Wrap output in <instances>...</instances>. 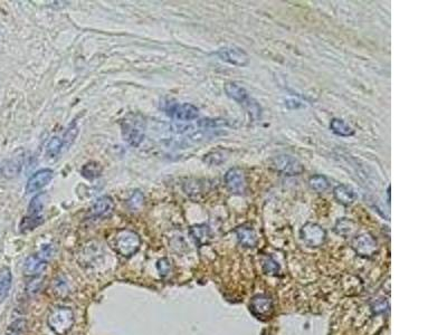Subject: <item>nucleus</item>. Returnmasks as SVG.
I'll return each instance as SVG.
<instances>
[{"label": "nucleus", "mask_w": 447, "mask_h": 335, "mask_svg": "<svg viewBox=\"0 0 447 335\" xmlns=\"http://www.w3.org/2000/svg\"><path fill=\"white\" fill-rule=\"evenodd\" d=\"M225 185L233 195H244L247 190L246 175L243 169L232 168L225 174Z\"/></svg>", "instance_id": "0eeeda50"}, {"label": "nucleus", "mask_w": 447, "mask_h": 335, "mask_svg": "<svg viewBox=\"0 0 447 335\" xmlns=\"http://www.w3.org/2000/svg\"><path fill=\"white\" fill-rule=\"evenodd\" d=\"M355 229H356V225H355L354 221L346 219V218H342L337 222L334 230L337 234L343 235V236H345V235H350L351 233H354Z\"/></svg>", "instance_id": "b1692460"}, {"label": "nucleus", "mask_w": 447, "mask_h": 335, "mask_svg": "<svg viewBox=\"0 0 447 335\" xmlns=\"http://www.w3.org/2000/svg\"><path fill=\"white\" fill-rule=\"evenodd\" d=\"M217 55L224 62H227L236 66H245L250 62L249 55L238 47H224V48H220L217 51Z\"/></svg>", "instance_id": "9d476101"}, {"label": "nucleus", "mask_w": 447, "mask_h": 335, "mask_svg": "<svg viewBox=\"0 0 447 335\" xmlns=\"http://www.w3.org/2000/svg\"><path fill=\"white\" fill-rule=\"evenodd\" d=\"M44 193H40L32 199L28 205V214L23 217L20 222V231L27 233L34 230L43 222V209H44Z\"/></svg>", "instance_id": "20e7f679"}, {"label": "nucleus", "mask_w": 447, "mask_h": 335, "mask_svg": "<svg viewBox=\"0 0 447 335\" xmlns=\"http://www.w3.org/2000/svg\"><path fill=\"white\" fill-rule=\"evenodd\" d=\"M309 185L312 189L316 192H325L330 187V182L327 179V177L322 174H315L313 177H311L309 180Z\"/></svg>", "instance_id": "5701e85b"}, {"label": "nucleus", "mask_w": 447, "mask_h": 335, "mask_svg": "<svg viewBox=\"0 0 447 335\" xmlns=\"http://www.w3.org/2000/svg\"><path fill=\"white\" fill-rule=\"evenodd\" d=\"M224 157H225V156H224L222 152H220V151H214V152H210V153L205 156L204 162L208 163V164H211V166H214V164H215V166H217V164H220V163H222L224 161H225V158H224Z\"/></svg>", "instance_id": "393cba45"}, {"label": "nucleus", "mask_w": 447, "mask_h": 335, "mask_svg": "<svg viewBox=\"0 0 447 335\" xmlns=\"http://www.w3.org/2000/svg\"><path fill=\"white\" fill-rule=\"evenodd\" d=\"M121 128H122V137L126 142L137 148L144 139L146 122L144 116L140 113H129L123 117L121 121Z\"/></svg>", "instance_id": "f257e3e1"}, {"label": "nucleus", "mask_w": 447, "mask_h": 335, "mask_svg": "<svg viewBox=\"0 0 447 335\" xmlns=\"http://www.w3.org/2000/svg\"><path fill=\"white\" fill-rule=\"evenodd\" d=\"M301 238L309 247H320L326 243L327 233L320 225L308 222L301 229Z\"/></svg>", "instance_id": "423d86ee"}, {"label": "nucleus", "mask_w": 447, "mask_h": 335, "mask_svg": "<svg viewBox=\"0 0 447 335\" xmlns=\"http://www.w3.org/2000/svg\"><path fill=\"white\" fill-rule=\"evenodd\" d=\"M143 202H144V197L142 195V192L135 191L132 197L130 198V200H129V205H130V209L139 210L141 209V207H142Z\"/></svg>", "instance_id": "a878e982"}, {"label": "nucleus", "mask_w": 447, "mask_h": 335, "mask_svg": "<svg viewBox=\"0 0 447 335\" xmlns=\"http://www.w3.org/2000/svg\"><path fill=\"white\" fill-rule=\"evenodd\" d=\"M13 283V275L8 267L0 268V303L7 298Z\"/></svg>", "instance_id": "a211bd4d"}, {"label": "nucleus", "mask_w": 447, "mask_h": 335, "mask_svg": "<svg viewBox=\"0 0 447 335\" xmlns=\"http://www.w3.org/2000/svg\"><path fill=\"white\" fill-rule=\"evenodd\" d=\"M225 92L228 97H231L234 101H236L238 104L244 105L250 101V95L247 91L244 89L242 85H239L235 82H229L225 85Z\"/></svg>", "instance_id": "4468645a"}, {"label": "nucleus", "mask_w": 447, "mask_h": 335, "mask_svg": "<svg viewBox=\"0 0 447 335\" xmlns=\"http://www.w3.org/2000/svg\"><path fill=\"white\" fill-rule=\"evenodd\" d=\"M76 135H78V127L75 126V124H72L67 128V131L65 132V134H64V137L62 139L64 145L69 146L72 144V142L76 138Z\"/></svg>", "instance_id": "c85d7f7f"}, {"label": "nucleus", "mask_w": 447, "mask_h": 335, "mask_svg": "<svg viewBox=\"0 0 447 335\" xmlns=\"http://www.w3.org/2000/svg\"><path fill=\"white\" fill-rule=\"evenodd\" d=\"M114 210V201L113 199L108 196H104L98 198L92 205V215L94 217H100V218H105V217L110 216Z\"/></svg>", "instance_id": "ddd939ff"}, {"label": "nucleus", "mask_w": 447, "mask_h": 335, "mask_svg": "<svg viewBox=\"0 0 447 335\" xmlns=\"http://www.w3.org/2000/svg\"><path fill=\"white\" fill-rule=\"evenodd\" d=\"M330 128L334 134L339 135V137H352L355 134L354 128L341 119H333L330 122Z\"/></svg>", "instance_id": "6ab92c4d"}, {"label": "nucleus", "mask_w": 447, "mask_h": 335, "mask_svg": "<svg viewBox=\"0 0 447 335\" xmlns=\"http://www.w3.org/2000/svg\"><path fill=\"white\" fill-rule=\"evenodd\" d=\"M81 173L84 178L89 180L96 179L102 173V166L95 161H91L89 163H86L85 166L82 168Z\"/></svg>", "instance_id": "412c9836"}, {"label": "nucleus", "mask_w": 447, "mask_h": 335, "mask_svg": "<svg viewBox=\"0 0 447 335\" xmlns=\"http://www.w3.org/2000/svg\"><path fill=\"white\" fill-rule=\"evenodd\" d=\"M168 114L173 120L181 122H189L196 120L199 115V111L195 105L185 103V104H175L168 110Z\"/></svg>", "instance_id": "9b49d317"}, {"label": "nucleus", "mask_w": 447, "mask_h": 335, "mask_svg": "<svg viewBox=\"0 0 447 335\" xmlns=\"http://www.w3.org/2000/svg\"><path fill=\"white\" fill-rule=\"evenodd\" d=\"M63 146H64V143H63V140L61 138H57V137L52 138L48 141V143H47V145H46V156H47V158H48V159L57 158L58 154L61 153Z\"/></svg>", "instance_id": "4be33fe9"}, {"label": "nucleus", "mask_w": 447, "mask_h": 335, "mask_svg": "<svg viewBox=\"0 0 447 335\" xmlns=\"http://www.w3.org/2000/svg\"><path fill=\"white\" fill-rule=\"evenodd\" d=\"M236 235L238 238V242L240 245L244 247H255L257 244V236L254 229L249 226H240L236 229Z\"/></svg>", "instance_id": "f3484780"}, {"label": "nucleus", "mask_w": 447, "mask_h": 335, "mask_svg": "<svg viewBox=\"0 0 447 335\" xmlns=\"http://www.w3.org/2000/svg\"><path fill=\"white\" fill-rule=\"evenodd\" d=\"M272 166L279 172L285 175H290V177L300 175L304 172L303 164L297 159L289 154H281L275 157L272 160Z\"/></svg>", "instance_id": "39448f33"}, {"label": "nucleus", "mask_w": 447, "mask_h": 335, "mask_svg": "<svg viewBox=\"0 0 447 335\" xmlns=\"http://www.w3.org/2000/svg\"><path fill=\"white\" fill-rule=\"evenodd\" d=\"M250 311L258 320L269 319V316L272 315L274 311L273 299L268 295H265V294L256 295L251 301Z\"/></svg>", "instance_id": "6e6552de"}, {"label": "nucleus", "mask_w": 447, "mask_h": 335, "mask_svg": "<svg viewBox=\"0 0 447 335\" xmlns=\"http://www.w3.org/2000/svg\"><path fill=\"white\" fill-rule=\"evenodd\" d=\"M387 306H388L387 302L384 301V299H381V301L376 302V304L373 306V310L376 314H379V313H384L387 310Z\"/></svg>", "instance_id": "2f4dec72"}, {"label": "nucleus", "mask_w": 447, "mask_h": 335, "mask_svg": "<svg viewBox=\"0 0 447 335\" xmlns=\"http://www.w3.org/2000/svg\"><path fill=\"white\" fill-rule=\"evenodd\" d=\"M190 234H191L192 238L195 239L197 245H199V246L208 243V240L210 239V230H209L208 226H206V225H196V226L191 227Z\"/></svg>", "instance_id": "aec40b11"}, {"label": "nucleus", "mask_w": 447, "mask_h": 335, "mask_svg": "<svg viewBox=\"0 0 447 335\" xmlns=\"http://www.w3.org/2000/svg\"><path fill=\"white\" fill-rule=\"evenodd\" d=\"M352 248L355 249L358 255L362 257H370L377 250V240L370 234L359 235L352 240Z\"/></svg>", "instance_id": "1a4fd4ad"}, {"label": "nucleus", "mask_w": 447, "mask_h": 335, "mask_svg": "<svg viewBox=\"0 0 447 335\" xmlns=\"http://www.w3.org/2000/svg\"><path fill=\"white\" fill-rule=\"evenodd\" d=\"M48 326L56 335H66L74 325V313L69 307L53 308L48 315Z\"/></svg>", "instance_id": "7ed1b4c3"}, {"label": "nucleus", "mask_w": 447, "mask_h": 335, "mask_svg": "<svg viewBox=\"0 0 447 335\" xmlns=\"http://www.w3.org/2000/svg\"><path fill=\"white\" fill-rule=\"evenodd\" d=\"M25 325H26V322L22 321V320H18V321L14 322L13 324L10 325L7 335H21L23 330H25Z\"/></svg>", "instance_id": "c756f323"}, {"label": "nucleus", "mask_w": 447, "mask_h": 335, "mask_svg": "<svg viewBox=\"0 0 447 335\" xmlns=\"http://www.w3.org/2000/svg\"><path fill=\"white\" fill-rule=\"evenodd\" d=\"M141 246L139 235L130 229H121L117 230L112 237V247L117 254L123 257H131L137 254Z\"/></svg>", "instance_id": "f03ea898"}, {"label": "nucleus", "mask_w": 447, "mask_h": 335, "mask_svg": "<svg viewBox=\"0 0 447 335\" xmlns=\"http://www.w3.org/2000/svg\"><path fill=\"white\" fill-rule=\"evenodd\" d=\"M333 196L340 204L349 205L355 201L356 193L351 187L346 185H339L333 189Z\"/></svg>", "instance_id": "dca6fc26"}, {"label": "nucleus", "mask_w": 447, "mask_h": 335, "mask_svg": "<svg viewBox=\"0 0 447 335\" xmlns=\"http://www.w3.org/2000/svg\"><path fill=\"white\" fill-rule=\"evenodd\" d=\"M157 268L162 277H167L170 272H171V264H170L169 260H167V258H161V260L157 263Z\"/></svg>", "instance_id": "cd10ccee"}, {"label": "nucleus", "mask_w": 447, "mask_h": 335, "mask_svg": "<svg viewBox=\"0 0 447 335\" xmlns=\"http://www.w3.org/2000/svg\"><path fill=\"white\" fill-rule=\"evenodd\" d=\"M54 172L51 169H43L39 170L36 173H34L31 178H29L27 186H26V192L33 193L42 189L45 186L49 184V181L53 179Z\"/></svg>", "instance_id": "f8f14e48"}, {"label": "nucleus", "mask_w": 447, "mask_h": 335, "mask_svg": "<svg viewBox=\"0 0 447 335\" xmlns=\"http://www.w3.org/2000/svg\"><path fill=\"white\" fill-rule=\"evenodd\" d=\"M263 268H264V272H265L266 274H269V275H275L280 272V265L273 260V258H270V257H268L267 260L264 262Z\"/></svg>", "instance_id": "bb28decb"}, {"label": "nucleus", "mask_w": 447, "mask_h": 335, "mask_svg": "<svg viewBox=\"0 0 447 335\" xmlns=\"http://www.w3.org/2000/svg\"><path fill=\"white\" fill-rule=\"evenodd\" d=\"M52 255H53V247L51 245H44L43 248L39 251L38 257L47 262L52 257Z\"/></svg>", "instance_id": "7c9ffc66"}, {"label": "nucleus", "mask_w": 447, "mask_h": 335, "mask_svg": "<svg viewBox=\"0 0 447 335\" xmlns=\"http://www.w3.org/2000/svg\"><path fill=\"white\" fill-rule=\"evenodd\" d=\"M46 263L47 262L38 257V255L28 257L25 262V265H23V274L27 276H37L42 274L46 269Z\"/></svg>", "instance_id": "2eb2a0df"}]
</instances>
